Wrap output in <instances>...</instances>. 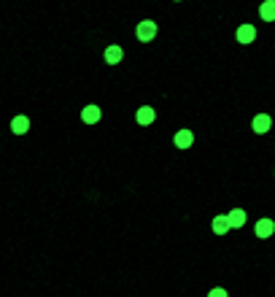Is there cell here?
<instances>
[{
	"label": "cell",
	"mask_w": 275,
	"mask_h": 297,
	"mask_svg": "<svg viewBox=\"0 0 275 297\" xmlns=\"http://www.w3.org/2000/svg\"><path fill=\"white\" fill-rule=\"evenodd\" d=\"M262 27H265V22H262L259 27H254V25H240L235 36H238V41H240V43H251L256 36H259V30H262Z\"/></svg>",
	"instance_id": "obj_1"
},
{
	"label": "cell",
	"mask_w": 275,
	"mask_h": 297,
	"mask_svg": "<svg viewBox=\"0 0 275 297\" xmlns=\"http://www.w3.org/2000/svg\"><path fill=\"white\" fill-rule=\"evenodd\" d=\"M273 116H267V113H256V116L254 119H251V130H254V133H267V130H270L273 127Z\"/></svg>",
	"instance_id": "obj_2"
},
{
	"label": "cell",
	"mask_w": 275,
	"mask_h": 297,
	"mask_svg": "<svg viewBox=\"0 0 275 297\" xmlns=\"http://www.w3.org/2000/svg\"><path fill=\"white\" fill-rule=\"evenodd\" d=\"M154 36H157V25H154V22H140V25L135 27L138 41H151Z\"/></svg>",
	"instance_id": "obj_3"
},
{
	"label": "cell",
	"mask_w": 275,
	"mask_h": 297,
	"mask_svg": "<svg viewBox=\"0 0 275 297\" xmlns=\"http://www.w3.org/2000/svg\"><path fill=\"white\" fill-rule=\"evenodd\" d=\"M254 230H256V238H270V235H275V222L273 219H256Z\"/></svg>",
	"instance_id": "obj_4"
},
{
	"label": "cell",
	"mask_w": 275,
	"mask_h": 297,
	"mask_svg": "<svg viewBox=\"0 0 275 297\" xmlns=\"http://www.w3.org/2000/svg\"><path fill=\"white\" fill-rule=\"evenodd\" d=\"M11 130H14L16 135H25L27 130H30V116H25V113L14 116V119H11Z\"/></svg>",
	"instance_id": "obj_5"
},
{
	"label": "cell",
	"mask_w": 275,
	"mask_h": 297,
	"mask_svg": "<svg viewBox=\"0 0 275 297\" xmlns=\"http://www.w3.org/2000/svg\"><path fill=\"white\" fill-rule=\"evenodd\" d=\"M173 144L178 146V148H189V146L194 144V133H192V130H178L175 138H173Z\"/></svg>",
	"instance_id": "obj_6"
},
{
	"label": "cell",
	"mask_w": 275,
	"mask_h": 297,
	"mask_svg": "<svg viewBox=\"0 0 275 297\" xmlns=\"http://www.w3.org/2000/svg\"><path fill=\"white\" fill-rule=\"evenodd\" d=\"M100 116H103V108H100V106H87V108L81 111V119H84L87 124L100 122Z\"/></svg>",
	"instance_id": "obj_7"
},
{
	"label": "cell",
	"mask_w": 275,
	"mask_h": 297,
	"mask_svg": "<svg viewBox=\"0 0 275 297\" xmlns=\"http://www.w3.org/2000/svg\"><path fill=\"white\" fill-rule=\"evenodd\" d=\"M135 119H138V124H151L154 119H157V111H154L151 106H143V108H138Z\"/></svg>",
	"instance_id": "obj_8"
},
{
	"label": "cell",
	"mask_w": 275,
	"mask_h": 297,
	"mask_svg": "<svg viewBox=\"0 0 275 297\" xmlns=\"http://www.w3.org/2000/svg\"><path fill=\"white\" fill-rule=\"evenodd\" d=\"M259 19L262 22H275V0H265L259 5Z\"/></svg>",
	"instance_id": "obj_9"
},
{
	"label": "cell",
	"mask_w": 275,
	"mask_h": 297,
	"mask_svg": "<svg viewBox=\"0 0 275 297\" xmlns=\"http://www.w3.org/2000/svg\"><path fill=\"white\" fill-rule=\"evenodd\" d=\"M245 219H248V216H245V211H243V208H232V211L227 214L229 227H243V224H245Z\"/></svg>",
	"instance_id": "obj_10"
},
{
	"label": "cell",
	"mask_w": 275,
	"mask_h": 297,
	"mask_svg": "<svg viewBox=\"0 0 275 297\" xmlns=\"http://www.w3.org/2000/svg\"><path fill=\"white\" fill-rule=\"evenodd\" d=\"M122 57H124V49L116 46V43L105 49V62H108V65H116V62H122Z\"/></svg>",
	"instance_id": "obj_11"
},
{
	"label": "cell",
	"mask_w": 275,
	"mask_h": 297,
	"mask_svg": "<svg viewBox=\"0 0 275 297\" xmlns=\"http://www.w3.org/2000/svg\"><path fill=\"white\" fill-rule=\"evenodd\" d=\"M210 227H213V232H216V235H224V232L229 230L227 214H219V216H213V222H210Z\"/></svg>",
	"instance_id": "obj_12"
},
{
	"label": "cell",
	"mask_w": 275,
	"mask_h": 297,
	"mask_svg": "<svg viewBox=\"0 0 275 297\" xmlns=\"http://www.w3.org/2000/svg\"><path fill=\"white\" fill-rule=\"evenodd\" d=\"M208 297H229V295L224 292V289H219V287H216V289H210V292H208Z\"/></svg>",
	"instance_id": "obj_13"
}]
</instances>
